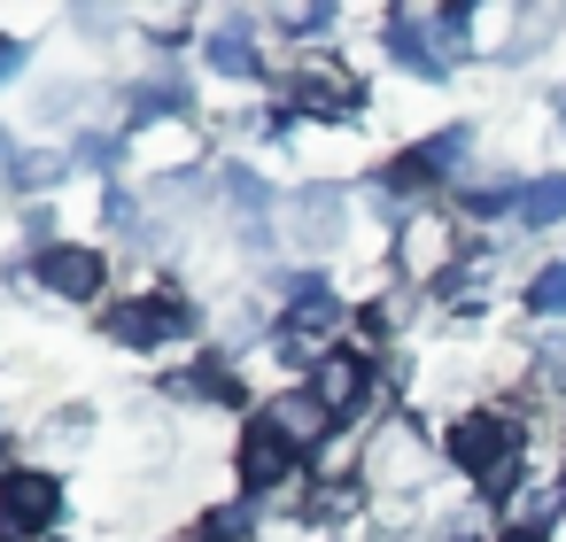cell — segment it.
<instances>
[{"mask_svg": "<svg viewBox=\"0 0 566 542\" xmlns=\"http://www.w3.org/2000/svg\"><path fill=\"white\" fill-rule=\"evenodd\" d=\"M419 156H427L434 171H458V163L473 156V125H442L434 140H419Z\"/></svg>", "mask_w": 566, "mask_h": 542, "instance_id": "ac0fdd59", "label": "cell"}, {"mask_svg": "<svg viewBox=\"0 0 566 542\" xmlns=\"http://www.w3.org/2000/svg\"><path fill=\"white\" fill-rule=\"evenodd\" d=\"M311 403L342 426V418H357L365 403H373V364L365 357H349V349H334V357H318L311 364Z\"/></svg>", "mask_w": 566, "mask_h": 542, "instance_id": "52a82bcc", "label": "cell"}, {"mask_svg": "<svg viewBox=\"0 0 566 542\" xmlns=\"http://www.w3.org/2000/svg\"><path fill=\"white\" fill-rule=\"evenodd\" d=\"M280 32H287V40H326V32H334V9H287Z\"/></svg>", "mask_w": 566, "mask_h": 542, "instance_id": "44dd1931", "label": "cell"}, {"mask_svg": "<svg viewBox=\"0 0 566 542\" xmlns=\"http://www.w3.org/2000/svg\"><path fill=\"white\" fill-rule=\"evenodd\" d=\"M32 272H40V287H48V295H63V302H94V295H102V279H109L102 248H71V241L40 248V256H32Z\"/></svg>", "mask_w": 566, "mask_h": 542, "instance_id": "ba28073f", "label": "cell"}, {"mask_svg": "<svg viewBox=\"0 0 566 542\" xmlns=\"http://www.w3.org/2000/svg\"><path fill=\"white\" fill-rule=\"evenodd\" d=\"M264 326H272V318H264V302H233V318H226V341H241V349H249Z\"/></svg>", "mask_w": 566, "mask_h": 542, "instance_id": "7402d4cb", "label": "cell"}, {"mask_svg": "<svg viewBox=\"0 0 566 542\" xmlns=\"http://www.w3.org/2000/svg\"><path fill=\"white\" fill-rule=\"evenodd\" d=\"M342 326V302L326 295V279H287V333L295 341H318Z\"/></svg>", "mask_w": 566, "mask_h": 542, "instance_id": "9c48e42d", "label": "cell"}, {"mask_svg": "<svg viewBox=\"0 0 566 542\" xmlns=\"http://www.w3.org/2000/svg\"><path fill=\"white\" fill-rule=\"evenodd\" d=\"M226 202L241 210V225H264V210H272V187H264L256 171H226Z\"/></svg>", "mask_w": 566, "mask_h": 542, "instance_id": "e0dca14e", "label": "cell"}, {"mask_svg": "<svg viewBox=\"0 0 566 542\" xmlns=\"http://www.w3.org/2000/svg\"><path fill=\"white\" fill-rule=\"evenodd\" d=\"M280 233H287V248H303V256H334L342 233H349V202H342L334 187H295V194L280 202Z\"/></svg>", "mask_w": 566, "mask_h": 542, "instance_id": "277c9868", "label": "cell"}, {"mask_svg": "<svg viewBox=\"0 0 566 542\" xmlns=\"http://www.w3.org/2000/svg\"><path fill=\"white\" fill-rule=\"evenodd\" d=\"M520 225H566V171H551V179H535L527 187V202H520Z\"/></svg>", "mask_w": 566, "mask_h": 542, "instance_id": "5bb4252c", "label": "cell"}, {"mask_svg": "<svg viewBox=\"0 0 566 542\" xmlns=\"http://www.w3.org/2000/svg\"><path fill=\"white\" fill-rule=\"evenodd\" d=\"M249 32H256L249 17H218L210 40H202V63L226 71V78H249V71H256V40H249Z\"/></svg>", "mask_w": 566, "mask_h": 542, "instance_id": "8fae6325", "label": "cell"}, {"mask_svg": "<svg viewBox=\"0 0 566 542\" xmlns=\"http://www.w3.org/2000/svg\"><path fill=\"white\" fill-rule=\"evenodd\" d=\"M558 511H566V480H535V488H520V519H512V527L543 534V527H551Z\"/></svg>", "mask_w": 566, "mask_h": 542, "instance_id": "2e32d148", "label": "cell"}, {"mask_svg": "<svg viewBox=\"0 0 566 542\" xmlns=\"http://www.w3.org/2000/svg\"><path fill=\"white\" fill-rule=\"evenodd\" d=\"M55 511H63L55 472H32V465H9V472H0V534H9V542H40V534L55 527Z\"/></svg>", "mask_w": 566, "mask_h": 542, "instance_id": "3957f363", "label": "cell"}, {"mask_svg": "<svg viewBox=\"0 0 566 542\" xmlns=\"http://www.w3.org/2000/svg\"><path fill=\"white\" fill-rule=\"evenodd\" d=\"M233 465H241V488H249V496H280V488L295 480L303 449H295V442H287V434H280V426L256 411V418L241 426V449H233Z\"/></svg>", "mask_w": 566, "mask_h": 542, "instance_id": "5b68a950", "label": "cell"}, {"mask_svg": "<svg viewBox=\"0 0 566 542\" xmlns=\"http://www.w3.org/2000/svg\"><path fill=\"white\" fill-rule=\"evenodd\" d=\"M450 457H458V472H465L481 496H504V488L520 480V465H527V426H520L512 411H465V418L450 426Z\"/></svg>", "mask_w": 566, "mask_h": 542, "instance_id": "6da1fadb", "label": "cell"}, {"mask_svg": "<svg viewBox=\"0 0 566 542\" xmlns=\"http://www.w3.org/2000/svg\"><path fill=\"white\" fill-rule=\"evenodd\" d=\"M527 310H535V318H551V326L566 318V264H543V272H535V287H527Z\"/></svg>", "mask_w": 566, "mask_h": 542, "instance_id": "d6986e66", "label": "cell"}, {"mask_svg": "<svg viewBox=\"0 0 566 542\" xmlns=\"http://www.w3.org/2000/svg\"><path fill=\"white\" fill-rule=\"evenodd\" d=\"M264 418H272L303 457H311V449H326V426H334V418L311 403V387H303V395H295V387H287V395H272V403H264Z\"/></svg>", "mask_w": 566, "mask_h": 542, "instance_id": "30bf717a", "label": "cell"}, {"mask_svg": "<svg viewBox=\"0 0 566 542\" xmlns=\"http://www.w3.org/2000/svg\"><path fill=\"white\" fill-rule=\"evenodd\" d=\"M9 171H17V140H9V132H0V179H9Z\"/></svg>", "mask_w": 566, "mask_h": 542, "instance_id": "cb8c5ba5", "label": "cell"}, {"mask_svg": "<svg viewBox=\"0 0 566 542\" xmlns=\"http://www.w3.org/2000/svg\"><path fill=\"white\" fill-rule=\"evenodd\" d=\"M171 395H187V403H241V380H233L226 357H202V364L171 372Z\"/></svg>", "mask_w": 566, "mask_h": 542, "instance_id": "4fadbf2b", "label": "cell"}, {"mask_svg": "<svg viewBox=\"0 0 566 542\" xmlns=\"http://www.w3.org/2000/svg\"><path fill=\"white\" fill-rule=\"evenodd\" d=\"M496 542H543V534H527V527H504V534H496Z\"/></svg>", "mask_w": 566, "mask_h": 542, "instance_id": "d4e9b609", "label": "cell"}, {"mask_svg": "<svg viewBox=\"0 0 566 542\" xmlns=\"http://www.w3.org/2000/svg\"><path fill=\"white\" fill-rule=\"evenodd\" d=\"M102 333H109L117 349H164V341L195 333V302H187V295H133V302L102 310Z\"/></svg>", "mask_w": 566, "mask_h": 542, "instance_id": "7a4b0ae2", "label": "cell"}, {"mask_svg": "<svg viewBox=\"0 0 566 542\" xmlns=\"http://www.w3.org/2000/svg\"><path fill=\"white\" fill-rule=\"evenodd\" d=\"M63 171H71V156H55V148H32V156H17L9 187H24V194H48V187H63Z\"/></svg>", "mask_w": 566, "mask_h": 542, "instance_id": "9a60e30c", "label": "cell"}, {"mask_svg": "<svg viewBox=\"0 0 566 542\" xmlns=\"http://www.w3.org/2000/svg\"><path fill=\"white\" fill-rule=\"evenodd\" d=\"M117 156H125V140H117V132H102V125L71 140V163H86V171H117Z\"/></svg>", "mask_w": 566, "mask_h": 542, "instance_id": "ffe728a7", "label": "cell"}, {"mask_svg": "<svg viewBox=\"0 0 566 542\" xmlns=\"http://www.w3.org/2000/svg\"><path fill=\"white\" fill-rule=\"evenodd\" d=\"M17 71H24V40H0V86H9Z\"/></svg>", "mask_w": 566, "mask_h": 542, "instance_id": "603a6c76", "label": "cell"}, {"mask_svg": "<svg viewBox=\"0 0 566 542\" xmlns=\"http://www.w3.org/2000/svg\"><path fill=\"white\" fill-rule=\"evenodd\" d=\"M287 94H295V109L303 117H326V125H342L365 94H357V78L342 71V63H326V55H303L295 71H287Z\"/></svg>", "mask_w": 566, "mask_h": 542, "instance_id": "8992f818", "label": "cell"}, {"mask_svg": "<svg viewBox=\"0 0 566 542\" xmlns=\"http://www.w3.org/2000/svg\"><path fill=\"white\" fill-rule=\"evenodd\" d=\"M187 109H195V94H187V78H179V71H156V78H140V86L125 94V117H133V125L187 117Z\"/></svg>", "mask_w": 566, "mask_h": 542, "instance_id": "7c38bea8", "label": "cell"}]
</instances>
